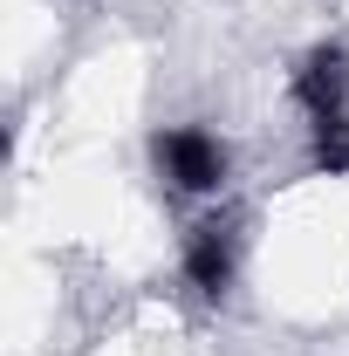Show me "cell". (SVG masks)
Wrapping results in <instances>:
<instances>
[{
  "label": "cell",
  "instance_id": "cell-1",
  "mask_svg": "<svg viewBox=\"0 0 349 356\" xmlns=\"http://www.w3.org/2000/svg\"><path fill=\"white\" fill-rule=\"evenodd\" d=\"M295 96H302L315 137H349V55L343 48H315L295 76Z\"/></svg>",
  "mask_w": 349,
  "mask_h": 356
},
{
  "label": "cell",
  "instance_id": "cell-2",
  "mask_svg": "<svg viewBox=\"0 0 349 356\" xmlns=\"http://www.w3.org/2000/svg\"><path fill=\"white\" fill-rule=\"evenodd\" d=\"M158 165H165V178H172L178 192H213L219 178H226V151L206 131H165L158 137Z\"/></svg>",
  "mask_w": 349,
  "mask_h": 356
},
{
  "label": "cell",
  "instance_id": "cell-3",
  "mask_svg": "<svg viewBox=\"0 0 349 356\" xmlns=\"http://www.w3.org/2000/svg\"><path fill=\"white\" fill-rule=\"evenodd\" d=\"M185 274H192V288L199 295H219L226 281H233V226H192V240H185Z\"/></svg>",
  "mask_w": 349,
  "mask_h": 356
}]
</instances>
